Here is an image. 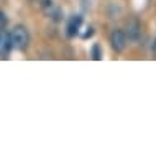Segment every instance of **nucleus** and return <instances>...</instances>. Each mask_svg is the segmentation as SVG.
<instances>
[{
  "instance_id": "f257e3e1",
  "label": "nucleus",
  "mask_w": 156,
  "mask_h": 158,
  "mask_svg": "<svg viewBox=\"0 0 156 158\" xmlns=\"http://www.w3.org/2000/svg\"><path fill=\"white\" fill-rule=\"evenodd\" d=\"M10 36H12L13 48L20 49V51H23V49L28 48V43H30V33H28V30H26L25 27L17 25V27L12 30Z\"/></svg>"
},
{
  "instance_id": "f03ea898",
  "label": "nucleus",
  "mask_w": 156,
  "mask_h": 158,
  "mask_svg": "<svg viewBox=\"0 0 156 158\" xmlns=\"http://www.w3.org/2000/svg\"><path fill=\"white\" fill-rule=\"evenodd\" d=\"M110 46L115 53H122L126 46V36L122 30H114L110 33Z\"/></svg>"
},
{
  "instance_id": "7ed1b4c3",
  "label": "nucleus",
  "mask_w": 156,
  "mask_h": 158,
  "mask_svg": "<svg viewBox=\"0 0 156 158\" xmlns=\"http://www.w3.org/2000/svg\"><path fill=\"white\" fill-rule=\"evenodd\" d=\"M12 48H13V44H12L10 33H7L5 30L0 27V54H2L3 58H7V54L10 53Z\"/></svg>"
},
{
  "instance_id": "20e7f679",
  "label": "nucleus",
  "mask_w": 156,
  "mask_h": 158,
  "mask_svg": "<svg viewBox=\"0 0 156 158\" xmlns=\"http://www.w3.org/2000/svg\"><path fill=\"white\" fill-rule=\"evenodd\" d=\"M82 25V17L81 15H74V17H71L69 23H67V36L69 38H74L77 33H79V28Z\"/></svg>"
},
{
  "instance_id": "39448f33",
  "label": "nucleus",
  "mask_w": 156,
  "mask_h": 158,
  "mask_svg": "<svg viewBox=\"0 0 156 158\" xmlns=\"http://www.w3.org/2000/svg\"><path fill=\"white\" fill-rule=\"evenodd\" d=\"M41 7H43V12H45L46 15H50L53 20H59V15L61 13H59V10L53 5V0H43Z\"/></svg>"
},
{
  "instance_id": "423d86ee",
  "label": "nucleus",
  "mask_w": 156,
  "mask_h": 158,
  "mask_svg": "<svg viewBox=\"0 0 156 158\" xmlns=\"http://www.w3.org/2000/svg\"><path fill=\"white\" fill-rule=\"evenodd\" d=\"M138 35H140V25H138V22H131L128 25V36L131 40H136V38H138Z\"/></svg>"
},
{
  "instance_id": "0eeeda50",
  "label": "nucleus",
  "mask_w": 156,
  "mask_h": 158,
  "mask_svg": "<svg viewBox=\"0 0 156 158\" xmlns=\"http://www.w3.org/2000/svg\"><path fill=\"white\" fill-rule=\"evenodd\" d=\"M92 58H94L95 61L102 59V51H100V44L99 43H95L94 46H92Z\"/></svg>"
},
{
  "instance_id": "6e6552de",
  "label": "nucleus",
  "mask_w": 156,
  "mask_h": 158,
  "mask_svg": "<svg viewBox=\"0 0 156 158\" xmlns=\"http://www.w3.org/2000/svg\"><path fill=\"white\" fill-rule=\"evenodd\" d=\"M7 22H8V20H7V17H5V13L0 10V27H2V28L7 27Z\"/></svg>"
},
{
  "instance_id": "1a4fd4ad",
  "label": "nucleus",
  "mask_w": 156,
  "mask_h": 158,
  "mask_svg": "<svg viewBox=\"0 0 156 158\" xmlns=\"http://www.w3.org/2000/svg\"><path fill=\"white\" fill-rule=\"evenodd\" d=\"M92 35H94V30H92V28H89V31H87V33H86V35H84V36H82V38H84V40H87V38H90Z\"/></svg>"
},
{
  "instance_id": "9d476101",
  "label": "nucleus",
  "mask_w": 156,
  "mask_h": 158,
  "mask_svg": "<svg viewBox=\"0 0 156 158\" xmlns=\"http://www.w3.org/2000/svg\"><path fill=\"white\" fill-rule=\"evenodd\" d=\"M81 3H82V7L87 8V3H89V0H81Z\"/></svg>"
},
{
  "instance_id": "9b49d317",
  "label": "nucleus",
  "mask_w": 156,
  "mask_h": 158,
  "mask_svg": "<svg viewBox=\"0 0 156 158\" xmlns=\"http://www.w3.org/2000/svg\"><path fill=\"white\" fill-rule=\"evenodd\" d=\"M154 53H156V43H154Z\"/></svg>"
}]
</instances>
